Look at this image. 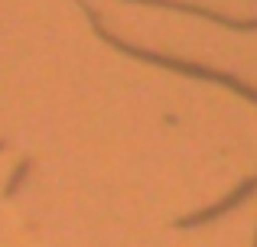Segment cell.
Segmentation results:
<instances>
[{
	"label": "cell",
	"instance_id": "obj_1",
	"mask_svg": "<svg viewBox=\"0 0 257 247\" xmlns=\"http://www.w3.org/2000/svg\"><path fill=\"white\" fill-rule=\"evenodd\" d=\"M82 4V0H78ZM82 10L88 13V20H91V30L98 33L104 43H111L114 49H120V52H127V56H134V59H140V62H153V65H163V69H173V72H182V75H195V78H212V82H225L228 88H234V91H244L247 98H254L257 101V91L251 88H244V85L238 82V78H228V75H221V72H212V69H202V65H192V62H182V59H170V56H160V52H147V49H137V46H131V43H124V39H117L111 30H107L104 23H101V17L91 10L88 4H82Z\"/></svg>",
	"mask_w": 257,
	"mask_h": 247
},
{
	"label": "cell",
	"instance_id": "obj_3",
	"mask_svg": "<svg viewBox=\"0 0 257 247\" xmlns=\"http://www.w3.org/2000/svg\"><path fill=\"white\" fill-rule=\"evenodd\" d=\"M4 146H7V143H4V140H0V150H4Z\"/></svg>",
	"mask_w": 257,
	"mask_h": 247
},
{
	"label": "cell",
	"instance_id": "obj_2",
	"mask_svg": "<svg viewBox=\"0 0 257 247\" xmlns=\"http://www.w3.org/2000/svg\"><path fill=\"white\" fill-rule=\"evenodd\" d=\"M30 169H33V159H30V156H23V159H20V163H17V169H13L10 182L4 185V195H7V198H10L13 192L20 189V182H23V179H26V172H30Z\"/></svg>",
	"mask_w": 257,
	"mask_h": 247
}]
</instances>
